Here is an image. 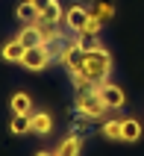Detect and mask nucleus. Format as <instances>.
<instances>
[{"mask_svg":"<svg viewBox=\"0 0 144 156\" xmlns=\"http://www.w3.org/2000/svg\"><path fill=\"white\" fill-rule=\"evenodd\" d=\"M112 71H115L112 53L100 44V38H91V41L85 44V59H83V68L76 71V74H83L91 86H103V83H109Z\"/></svg>","mask_w":144,"mask_h":156,"instance_id":"f257e3e1","label":"nucleus"},{"mask_svg":"<svg viewBox=\"0 0 144 156\" xmlns=\"http://www.w3.org/2000/svg\"><path fill=\"white\" fill-rule=\"evenodd\" d=\"M74 112L79 115L83 121H103L106 112H109V106L103 103V97L97 94V88H91V91H76Z\"/></svg>","mask_w":144,"mask_h":156,"instance_id":"f03ea898","label":"nucleus"},{"mask_svg":"<svg viewBox=\"0 0 144 156\" xmlns=\"http://www.w3.org/2000/svg\"><path fill=\"white\" fill-rule=\"evenodd\" d=\"M56 59L50 44H35V47H26L24 59H21V68L30 71V74H41V71L50 68V62Z\"/></svg>","mask_w":144,"mask_h":156,"instance_id":"7ed1b4c3","label":"nucleus"},{"mask_svg":"<svg viewBox=\"0 0 144 156\" xmlns=\"http://www.w3.org/2000/svg\"><path fill=\"white\" fill-rule=\"evenodd\" d=\"M83 59H85V41L79 35L76 38H68L65 47H62V53H59V65L68 74H76V71L83 68Z\"/></svg>","mask_w":144,"mask_h":156,"instance_id":"20e7f679","label":"nucleus"},{"mask_svg":"<svg viewBox=\"0 0 144 156\" xmlns=\"http://www.w3.org/2000/svg\"><path fill=\"white\" fill-rule=\"evenodd\" d=\"M97 94L103 97V103L109 106V109H124V106H127V91H124L121 86H115V83L97 86Z\"/></svg>","mask_w":144,"mask_h":156,"instance_id":"39448f33","label":"nucleus"},{"mask_svg":"<svg viewBox=\"0 0 144 156\" xmlns=\"http://www.w3.org/2000/svg\"><path fill=\"white\" fill-rule=\"evenodd\" d=\"M85 18H88V9L83 6V3H74V6H68L65 9V30H71L74 35H79V30H83V24H85Z\"/></svg>","mask_w":144,"mask_h":156,"instance_id":"423d86ee","label":"nucleus"},{"mask_svg":"<svg viewBox=\"0 0 144 156\" xmlns=\"http://www.w3.org/2000/svg\"><path fill=\"white\" fill-rule=\"evenodd\" d=\"M24 53H26V47H24L21 41H18V35H15V38L3 41V47H0V59L6 62V65H21Z\"/></svg>","mask_w":144,"mask_h":156,"instance_id":"0eeeda50","label":"nucleus"},{"mask_svg":"<svg viewBox=\"0 0 144 156\" xmlns=\"http://www.w3.org/2000/svg\"><path fill=\"white\" fill-rule=\"evenodd\" d=\"M53 156H83V139H79L76 133L65 136V139L53 147Z\"/></svg>","mask_w":144,"mask_h":156,"instance_id":"6e6552de","label":"nucleus"},{"mask_svg":"<svg viewBox=\"0 0 144 156\" xmlns=\"http://www.w3.org/2000/svg\"><path fill=\"white\" fill-rule=\"evenodd\" d=\"M144 136V127H141V121L138 118H121V141H129V144H135L138 139Z\"/></svg>","mask_w":144,"mask_h":156,"instance_id":"1a4fd4ad","label":"nucleus"},{"mask_svg":"<svg viewBox=\"0 0 144 156\" xmlns=\"http://www.w3.org/2000/svg\"><path fill=\"white\" fill-rule=\"evenodd\" d=\"M33 133L35 136H50L53 133V115L44 112V109H33Z\"/></svg>","mask_w":144,"mask_h":156,"instance_id":"9d476101","label":"nucleus"},{"mask_svg":"<svg viewBox=\"0 0 144 156\" xmlns=\"http://www.w3.org/2000/svg\"><path fill=\"white\" fill-rule=\"evenodd\" d=\"M9 112L12 115H33V97L26 91H15L9 97Z\"/></svg>","mask_w":144,"mask_h":156,"instance_id":"9b49d317","label":"nucleus"},{"mask_svg":"<svg viewBox=\"0 0 144 156\" xmlns=\"http://www.w3.org/2000/svg\"><path fill=\"white\" fill-rule=\"evenodd\" d=\"M9 133L12 136H30L33 133V115H12L9 118Z\"/></svg>","mask_w":144,"mask_h":156,"instance_id":"f8f14e48","label":"nucleus"},{"mask_svg":"<svg viewBox=\"0 0 144 156\" xmlns=\"http://www.w3.org/2000/svg\"><path fill=\"white\" fill-rule=\"evenodd\" d=\"M38 15H41V12L35 9L33 0H21V3H18V9H15V18L21 21V24H35V21H38Z\"/></svg>","mask_w":144,"mask_h":156,"instance_id":"ddd939ff","label":"nucleus"},{"mask_svg":"<svg viewBox=\"0 0 144 156\" xmlns=\"http://www.w3.org/2000/svg\"><path fill=\"white\" fill-rule=\"evenodd\" d=\"M88 12H91L94 18H100L103 24H106V21H112V18H115V3H112V0H91Z\"/></svg>","mask_w":144,"mask_h":156,"instance_id":"4468645a","label":"nucleus"},{"mask_svg":"<svg viewBox=\"0 0 144 156\" xmlns=\"http://www.w3.org/2000/svg\"><path fill=\"white\" fill-rule=\"evenodd\" d=\"M18 41L24 44V47H35V44H41V33H38V24H24L18 30Z\"/></svg>","mask_w":144,"mask_h":156,"instance_id":"2eb2a0df","label":"nucleus"},{"mask_svg":"<svg viewBox=\"0 0 144 156\" xmlns=\"http://www.w3.org/2000/svg\"><path fill=\"white\" fill-rule=\"evenodd\" d=\"M100 136L106 141H121V118H103Z\"/></svg>","mask_w":144,"mask_h":156,"instance_id":"dca6fc26","label":"nucleus"},{"mask_svg":"<svg viewBox=\"0 0 144 156\" xmlns=\"http://www.w3.org/2000/svg\"><path fill=\"white\" fill-rule=\"evenodd\" d=\"M38 21H44V24H62V21H65V9H62V3H59V0H53L50 6L38 15Z\"/></svg>","mask_w":144,"mask_h":156,"instance_id":"f3484780","label":"nucleus"},{"mask_svg":"<svg viewBox=\"0 0 144 156\" xmlns=\"http://www.w3.org/2000/svg\"><path fill=\"white\" fill-rule=\"evenodd\" d=\"M100 30H103V21L100 18H94L91 12H88V18H85V24H83V30H79V38H97L100 35Z\"/></svg>","mask_w":144,"mask_h":156,"instance_id":"a211bd4d","label":"nucleus"},{"mask_svg":"<svg viewBox=\"0 0 144 156\" xmlns=\"http://www.w3.org/2000/svg\"><path fill=\"white\" fill-rule=\"evenodd\" d=\"M68 77H71V86H74L76 91H91V88H97V86H91L83 74H68Z\"/></svg>","mask_w":144,"mask_h":156,"instance_id":"6ab92c4d","label":"nucleus"},{"mask_svg":"<svg viewBox=\"0 0 144 156\" xmlns=\"http://www.w3.org/2000/svg\"><path fill=\"white\" fill-rule=\"evenodd\" d=\"M33 3H35V9H38V12H44V9H47V6H50V3H53V0H33Z\"/></svg>","mask_w":144,"mask_h":156,"instance_id":"aec40b11","label":"nucleus"},{"mask_svg":"<svg viewBox=\"0 0 144 156\" xmlns=\"http://www.w3.org/2000/svg\"><path fill=\"white\" fill-rule=\"evenodd\" d=\"M35 156H53V150H38Z\"/></svg>","mask_w":144,"mask_h":156,"instance_id":"412c9836","label":"nucleus"}]
</instances>
